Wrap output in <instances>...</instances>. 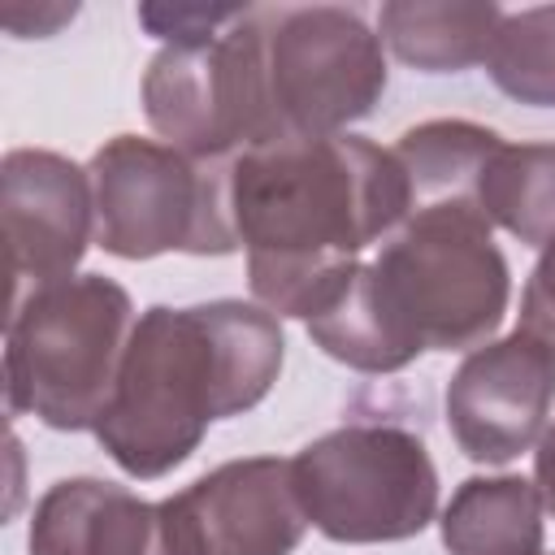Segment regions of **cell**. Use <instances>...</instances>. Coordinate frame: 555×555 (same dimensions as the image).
<instances>
[{
	"mask_svg": "<svg viewBox=\"0 0 555 555\" xmlns=\"http://www.w3.org/2000/svg\"><path fill=\"white\" fill-rule=\"evenodd\" d=\"M360 278L399 364L421 351L481 347L507 308V260L486 212H412Z\"/></svg>",
	"mask_w": 555,
	"mask_h": 555,
	"instance_id": "3",
	"label": "cell"
},
{
	"mask_svg": "<svg viewBox=\"0 0 555 555\" xmlns=\"http://www.w3.org/2000/svg\"><path fill=\"white\" fill-rule=\"evenodd\" d=\"M555 403V351L516 330L477 347L447 386V425L477 464H507L546 434Z\"/></svg>",
	"mask_w": 555,
	"mask_h": 555,
	"instance_id": "11",
	"label": "cell"
},
{
	"mask_svg": "<svg viewBox=\"0 0 555 555\" xmlns=\"http://www.w3.org/2000/svg\"><path fill=\"white\" fill-rule=\"evenodd\" d=\"M408 217L395 152L356 134L278 139L230 156V221L256 299L312 321L356 273L360 251Z\"/></svg>",
	"mask_w": 555,
	"mask_h": 555,
	"instance_id": "1",
	"label": "cell"
},
{
	"mask_svg": "<svg viewBox=\"0 0 555 555\" xmlns=\"http://www.w3.org/2000/svg\"><path fill=\"white\" fill-rule=\"evenodd\" d=\"M0 230L13 312L35 291L65 282L95 238L91 178L56 152H9L0 169Z\"/></svg>",
	"mask_w": 555,
	"mask_h": 555,
	"instance_id": "9",
	"label": "cell"
},
{
	"mask_svg": "<svg viewBox=\"0 0 555 555\" xmlns=\"http://www.w3.org/2000/svg\"><path fill=\"white\" fill-rule=\"evenodd\" d=\"M291 473L308 525L334 542H399L421 533L438 507L425 442L382 421H356L308 442Z\"/></svg>",
	"mask_w": 555,
	"mask_h": 555,
	"instance_id": "6",
	"label": "cell"
},
{
	"mask_svg": "<svg viewBox=\"0 0 555 555\" xmlns=\"http://www.w3.org/2000/svg\"><path fill=\"white\" fill-rule=\"evenodd\" d=\"M178 555H291L304 538V503L291 460H230L160 503Z\"/></svg>",
	"mask_w": 555,
	"mask_h": 555,
	"instance_id": "10",
	"label": "cell"
},
{
	"mask_svg": "<svg viewBox=\"0 0 555 555\" xmlns=\"http://www.w3.org/2000/svg\"><path fill=\"white\" fill-rule=\"evenodd\" d=\"M486 65L512 100L555 108V4L503 13Z\"/></svg>",
	"mask_w": 555,
	"mask_h": 555,
	"instance_id": "17",
	"label": "cell"
},
{
	"mask_svg": "<svg viewBox=\"0 0 555 555\" xmlns=\"http://www.w3.org/2000/svg\"><path fill=\"white\" fill-rule=\"evenodd\" d=\"M499 22L503 9L468 4V0H438V4L399 0V4H382L377 13L382 43L403 65H416L425 74H451L486 61Z\"/></svg>",
	"mask_w": 555,
	"mask_h": 555,
	"instance_id": "14",
	"label": "cell"
},
{
	"mask_svg": "<svg viewBox=\"0 0 555 555\" xmlns=\"http://www.w3.org/2000/svg\"><path fill=\"white\" fill-rule=\"evenodd\" d=\"M243 9L247 4H230V9H217V4H143L139 22L156 39H165L173 48V43H208V39H217L221 30H230L243 17Z\"/></svg>",
	"mask_w": 555,
	"mask_h": 555,
	"instance_id": "18",
	"label": "cell"
},
{
	"mask_svg": "<svg viewBox=\"0 0 555 555\" xmlns=\"http://www.w3.org/2000/svg\"><path fill=\"white\" fill-rule=\"evenodd\" d=\"M533 486H538V494H542V503L555 512V425L542 434V442H538V460H533Z\"/></svg>",
	"mask_w": 555,
	"mask_h": 555,
	"instance_id": "20",
	"label": "cell"
},
{
	"mask_svg": "<svg viewBox=\"0 0 555 555\" xmlns=\"http://www.w3.org/2000/svg\"><path fill=\"white\" fill-rule=\"evenodd\" d=\"M30 555H178L160 503L100 477L56 481L30 516Z\"/></svg>",
	"mask_w": 555,
	"mask_h": 555,
	"instance_id": "12",
	"label": "cell"
},
{
	"mask_svg": "<svg viewBox=\"0 0 555 555\" xmlns=\"http://www.w3.org/2000/svg\"><path fill=\"white\" fill-rule=\"evenodd\" d=\"M264 87L278 139L338 134L386 91L382 39L351 9H264Z\"/></svg>",
	"mask_w": 555,
	"mask_h": 555,
	"instance_id": "8",
	"label": "cell"
},
{
	"mask_svg": "<svg viewBox=\"0 0 555 555\" xmlns=\"http://www.w3.org/2000/svg\"><path fill=\"white\" fill-rule=\"evenodd\" d=\"M451 555H542V494L525 477H468L442 512Z\"/></svg>",
	"mask_w": 555,
	"mask_h": 555,
	"instance_id": "15",
	"label": "cell"
},
{
	"mask_svg": "<svg viewBox=\"0 0 555 555\" xmlns=\"http://www.w3.org/2000/svg\"><path fill=\"white\" fill-rule=\"evenodd\" d=\"M143 108L152 130L195 160H230L278 143L264 87V9H243L208 43L156 52L143 74Z\"/></svg>",
	"mask_w": 555,
	"mask_h": 555,
	"instance_id": "7",
	"label": "cell"
},
{
	"mask_svg": "<svg viewBox=\"0 0 555 555\" xmlns=\"http://www.w3.org/2000/svg\"><path fill=\"white\" fill-rule=\"evenodd\" d=\"M499 134L473 121H425L395 143L412 212H481V178Z\"/></svg>",
	"mask_w": 555,
	"mask_h": 555,
	"instance_id": "13",
	"label": "cell"
},
{
	"mask_svg": "<svg viewBox=\"0 0 555 555\" xmlns=\"http://www.w3.org/2000/svg\"><path fill=\"white\" fill-rule=\"evenodd\" d=\"M481 212L520 243H555V143H499L481 178Z\"/></svg>",
	"mask_w": 555,
	"mask_h": 555,
	"instance_id": "16",
	"label": "cell"
},
{
	"mask_svg": "<svg viewBox=\"0 0 555 555\" xmlns=\"http://www.w3.org/2000/svg\"><path fill=\"white\" fill-rule=\"evenodd\" d=\"M134 330L130 295L82 273L35 291L4 317V399L9 412L52 429H95Z\"/></svg>",
	"mask_w": 555,
	"mask_h": 555,
	"instance_id": "4",
	"label": "cell"
},
{
	"mask_svg": "<svg viewBox=\"0 0 555 555\" xmlns=\"http://www.w3.org/2000/svg\"><path fill=\"white\" fill-rule=\"evenodd\" d=\"M95 243L121 260L165 251L225 256L238 247L230 221V160H195L169 143L117 134L91 156Z\"/></svg>",
	"mask_w": 555,
	"mask_h": 555,
	"instance_id": "5",
	"label": "cell"
},
{
	"mask_svg": "<svg viewBox=\"0 0 555 555\" xmlns=\"http://www.w3.org/2000/svg\"><path fill=\"white\" fill-rule=\"evenodd\" d=\"M525 334H533L542 347L555 351V243L542 251V260L529 273L525 299H520V325Z\"/></svg>",
	"mask_w": 555,
	"mask_h": 555,
	"instance_id": "19",
	"label": "cell"
},
{
	"mask_svg": "<svg viewBox=\"0 0 555 555\" xmlns=\"http://www.w3.org/2000/svg\"><path fill=\"white\" fill-rule=\"evenodd\" d=\"M278 317L238 299L147 308L126 343L100 447L130 477H165L212 421L256 408L282 369Z\"/></svg>",
	"mask_w": 555,
	"mask_h": 555,
	"instance_id": "2",
	"label": "cell"
}]
</instances>
